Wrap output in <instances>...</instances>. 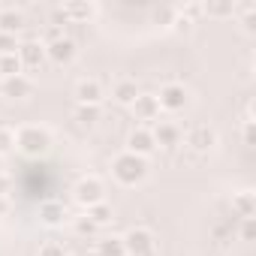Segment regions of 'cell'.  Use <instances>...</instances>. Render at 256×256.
Masks as SVG:
<instances>
[{
    "instance_id": "obj_1",
    "label": "cell",
    "mask_w": 256,
    "mask_h": 256,
    "mask_svg": "<svg viewBox=\"0 0 256 256\" xmlns=\"http://www.w3.org/2000/svg\"><path fill=\"white\" fill-rule=\"evenodd\" d=\"M112 178L120 184V187H136L148 178V160L145 157H136L130 151H124L112 160Z\"/></svg>"
},
{
    "instance_id": "obj_2",
    "label": "cell",
    "mask_w": 256,
    "mask_h": 256,
    "mask_svg": "<svg viewBox=\"0 0 256 256\" xmlns=\"http://www.w3.org/2000/svg\"><path fill=\"white\" fill-rule=\"evenodd\" d=\"M48 145H52V133L40 124H24L16 130V148L24 157H40L48 151Z\"/></svg>"
},
{
    "instance_id": "obj_3",
    "label": "cell",
    "mask_w": 256,
    "mask_h": 256,
    "mask_svg": "<svg viewBox=\"0 0 256 256\" xmlns=\"http://www.w3.org/2000/svg\"><path fill=\"white\" fill-rule=\"evenodd\" d=\"M72 196H76V202L88 211L90 205L106 202V187H102V181H100L96 175H84V178L72 187Z\"/></svg>"
},
{
    "instance_id": "obj_4",
    "label": "cell",
    "mask_w": 256,
    "mask_h": 256,
    "mask_svg": "<svg viewBox=\"0 0 256 256\" xmlns=\"http://www.w3.org/2000/svg\"><path fill=\"white\" fill-rule=\"evenodd\" d=\"M120 241H124L126 256H154V232H151V229L136 226V229L126 232Z\"/></svg>"
},
{
    "instance_id": "obj_5",
    "label": "cell",
    "mask_w": 256,
    "mask_h": 256,
    "mask_svg": "<svg viewBox=\"0 0 256 256\" xmlns=\"http://www.w3.org/2000/svg\"><path fill=\"white\" fill-rule=\"evenodd\" d=\"M187 100H190V94H187V88L178 84V82L163 84V88H160V96H157L160 108H169V112H181V108L187 106Z\"/></svg>"
},
{
    "instance_id": "obj_6",
    "label": "cell",
    "mask_w": 256,
    "mask_h": 256,
    "mask_svg": "<svg viewBox=\"0 0 256 256\" xmlns=\"http://www.w3.org/2000/svg\"><path fill=\"white\" fill-rule=\"evenodd\" d=\"M0 94L10 96V100H28L34 94V82L18 72V76H10V78H0Z\"/></svg>"
},
{
    "instance_id": "obj_7",
    "label": "cell",
    "mask_w": 256,
    "mask_h": 256,
    "mask_svg": "<svg viewBox=\"0 0 256 256\" xmlns=\"http://www.w3.org/2000/svg\"><path fill=\"white\" fill-rule=\"evenodd\" d=\"M126 151L136 154V157H148V154L157 151V142H154L148 126H136V130L130 133V139H126Z\"/></svg>"
},
{
    "instance_id": "obj_8",
    "label": "cell",
    "mask_w": 256,
    "mask_h": 256,
    "mask_svg": "<svg viewBox=\"0 0 256 256\" xmlns=\"http://www.w3.org/2000/svg\"><path fill=\"white\" fill-rule=\"evenodd\" d=\"M76 54H78V48H76V42H72L70 36H64V40H58V42L46 46V58H48V60H54L58 66L72 64V60H76Z\"/></svg>"
},
{
    "instance_id": "obj_9",
    "label": "cell",
    "mask_w": 256,
    "mask_h": 256,
    "mask_svg": "<svg viewBox=\"0 0 256 256\" xmlns=\"http://www.w3.org/2000/svg\"><path fill=\"white\" fill-rule=\"evenodd\" d=\"M18 60H22V66H30V70H36V66H42V60H46V46L40 42V40H24V42H18Z\"/></svg>"
},
{
    "instance_id": "obj_10",
    "label": "cell",
    "mask_w": 256,
    "mask_h": 256,
    "mask_svg": "<svg viewBox=\"0 0 256 256\" xmlns=\"http://www.w3.org/2000/svg\"><path fill=\"white\" fill-rule=\"evenodd\" d=\"M151 136H154V142H157L160 148H175V145H181V130H178V124H172V120H157L154 130H151Z\"/></svg>"
},
{
    "instance_id": "obj_11",
    "label": "cell",
    "mask_w": 256,
    "mask_h": 256,
    "mask_svg": "<svg viewBox=\"0 0 256 256\" xmlns=\"http://www.w3.org/2000/svg\"><path fill=\"white\" fill-rule=\"evenodd\" d=\"M187 145H190L193 151H211V148L217 145V133H214V126H208V124L193 126V130L187 133Z\"/></svg>"
},
{
    "instance_id": "obj_12",
    "label": "cell",
    "mask_w": 256,
    "mask_h": 256,
    "mask_svg": "<svg viewBox=\"0 0 256 256\" xmlns=\"http://www.w3.org/2000/svg\"><path fill=\"white\" fill-rule=\"evenodd\" d=\"M76 100H78V106H100V100H102V84H100L96 78H82V82L76 84Z\"/></svg>"
},
{
    "instance_id": "obj_13",
    "label": "cell",
    "mask_w": 256,
    "mask_h": 256,
    "mask_svg": "<svg viewBox=\"0 0 256 256\" xmlns=\"http://www.w3.org/2000/svg\"><path fill=\"white\" fill-rule=\"evenodd\" d=\"M133 112H136L139 120H151V124H157V118H160V102H157L154 94H139V96L133 100Z\"/></svg>"
},
{
    "instance_id": "obj_14",
    "label": "cell",
    "mask_w": 256,
    "mask_h": 256,
    "mask_svg": "<svg viewBox=\"0 0 256 256\" xmlns=\"http://www.w3.org/2000/svg\"><path fill=\"white\" fill-rule=\"evenodd\" d=\"M24 28V16L16 10V6H4L0 10V34H18Z\"/></svg>"
},
{
    "instance_id": "obj_15",
    "label": "cell",
    "mask_w": 256,
    "mask_h": 256,
    "mask_svg": "<svg viewBox=\"0 0 256 256\" xmlns=\"http://www.w3.org/2000/svg\"><path fill=\"white\" fill-rule=\"evenodd\" d=\"M40 217H42V223H46V226H58V223H64V220H66V208H64V202L48 199V202H42V205H40Z\"/></svg>"
},
{
    "instance_id": "obj_16",
    "label": "cell",
    "mask_w": 256,
    "mask_h": 256,
    "mask_svg": "<svg viewBox=\"0 0 256 256\" xmlns=\"http://www.w3.org/2000/svg\"><path fill=\"white\" fill-rule=\"evenodd\" d=\"M112 96H114L120 106H133V100L139 96V88H136V82H133V78H120V82H114Z\"/></svg>"
},
{
    "instance_id": "obj_17",
    "label": "cell",
    "mask_w": 256,
    "mask_h": 256,
    "mask_svg": "<svg viewBox=\"0 0 256 256\" xmlns=\"http://www.w3.org/2000/svg\"><path fill=\"white\" fill-rule=\"evenodd\" d=\"M94 250H96V256H126V250H124V241H120L118 235H108V238H100Z\"/></svg>"
},
{
    "instance_id": "obj_18",
    "label": "cell",
    "mask_w": 256,
    "mask_h": 256,
    "mask_svg": "<svg viewBox=\"0 0 256 256\" xmlns=\"http://www.w3.org/2000/svg\"><path fill=\"white\" fill-rule=\"evenodd\" d=\"M58 12H64V18H72V22H88L94 16V6L90 4H64Z\"/></svg>"
},
{
    "instance_id": "obj_19",
    "label": "cell",
    "mask_w": 256,
    "mask_h": 256,
    "mask_svg": "<svg viewBox=\"0 0 256 256\" xmlns=\"http://www.w3.org/2000/svg\"><path fill=\"white\" fill-rule=\"evenodd\" d=\"M22 72V60L18 54H0V78H10Z\"/></svg>"
},
{
    "instance_id": "obj_20",
    "label": "cell",
    "mask_w": 256,
    "mask_h": 256,
    "mask_svg": "<svg viewBox=\"0 0 256 256\" xmlns=\"http://www.w3.org/2000/svg\"><path fill=\"white\" fill-rule=\"evenodd\" d=\"M232 208L244 217V220H253V193H238L232 199Z\"/></svg>"
},
{
    "instance_id": "obj_21",
    "label": "cell",
    "mask_w": 256,
    "mask_h": 256,
    "mask_svg": "<svg viewBox=\"0 0 256 256\" xmlns=\"http://www.w3.org/2000/svg\"><path fill=\"white\" fill-rule=\"evenodd\" d=\"M76 120H78L82 126H94V124L100 120V106H78V108H76Z\"/></svg>"
},
{
    "instance_id": "obj_22",
    "label": "cell",
    "mask_w": 256,
    "mask_h": 256,
    "mask_svg": "<svg viewBox=\"0 0 256 256\" xmlns=\"http://www.w3.org/2000/svg\"><path fill=\"white\" fill-rule=\"evenodd\" d=\"M84 214L94 220V226H102V223H108V220H112V208H108L106 202H96V205H90Z\"/></svg>"
},
{
    "instance_id": "obj_23",
    "label": "cell",
    "mask_w": 256,
    "mask_h": 256,
    "mask_svg": "<svg viewBox=\"0 0 256 256\" xmlns=\"http://www.w3.org/2000/svg\"><path fill=\"white\" fill-rule=\"evenodd\" d=\"M16 148V130H10V126H0V157H4L6 151Z\"/></svg>"
},
{
    "instance_id": "obj_24",
    "label": "cell",
    "mask_w": 256,
    "mask_h": 256,
    "mask_svg": "<svg viewBox=\"0 0 256 256\" xmlns=\"http://www.w3.org/2000/svg\"><path fill=\"white\" fill-rule=\"evenodd\" d=\"M72 229H76V235H94V232H96V226H94V220H90L88 214L76 217V220H72Z\"/></svg>"
},
{
    "instance_id": "obj_25",
    "label": "cell",
    "mask_w": 256,
    "mask_h": 256,
    "mask_svg": "<svg viewBox=\"0 0 256 256\" xmlns=\"http://www.w3.org/2000/svg\"><path fill=\"white\" fill-rule=\"evenodd\" d=\"M16 52H18V36L0 34V54H16Z\"/></svg>"
},
{
    "instance_id": "obj_26",
    "label": "cell",
    "mask_w": 256,
    "mask_h": 256,
    "mask_svg": "<svg viewBox=\"0 0 256 256\" xmlns=\"http://www.w3.org/2000/svg\"><path fill=\"white\" fill-rule=\"evenodd\" d=\"M40 256H66V253H64L60 241H46V244H40Z\"/></svg>"
},
{
    "instance_id": "obj_27",
    "label": "cell",
    "mask_w": 256,
    "mask_h": 256,
    "mask_svg": "<svg viewBox=\"0 0 256 256\" xmlns=\"http://www.w3.org/2000/svg\"><path fill=\"white\" fill-rule=\"evenodd\" d=\"M202 10H205L208 16H229V12H232V4H217V6L208 4V6H202Z\"/></svg>"
},
{
    "instance_id": "obj_28",
    "label": "cell",
    "mask_w": 256,
    "mask_h": 256,
    "mask_svg": "<svg viewBox=\"0 0 256 256\" xmlns=\"http://www.w3.org/2000/svg\"><path fill=\"white\" fill-rule=\"evenodd\" d=\"M58 40H64V30H60V24H52V28L46 30V42H42V46H52V42H58Z\"/></svg>"
},
{
    "instance_id": "obj_29",
    "label": "cell",
    "mask_w": 256,
    "mask_h": 256,
    "mask_svg": "<svg viewBox=\"0 0 256 256\" xmlns=\"http://www.w3.org/2000/svg\"><path fill=\"white\" fill-rule=\"evenodd\" d=\"M6 190H10V178L0 172V196H6Z\"/></svg>"
},
{
    "instance_id": "obj_30",
    "label": "cell",
    "mask_w": 256,
    "mask_h": 256,
    "mask_svg": "<svg viewBox=\"0 0 256 256\" xmlns=\"http://www.w3.org/2000/svg\"><path fill=\"white\" fill-rule=\"evenodd\" d=\"M244 238H247V241L253 238V220H244Z\"/></svg>"
},
{
    "instance_id": "obj_31",
    "label": "cell",
    "mask_w": 256,
    "mask_h": 256,
    "mask_svg": "<svg viewBox=\"0 0 256 256\" xmlns=\"http://www.w3.org/2000/svg\"><path fill=\"white\" fill-rule=\"evenodd\" d=\"M0 169H4V157H0Z\"/></svg>"
}]
</instances>
